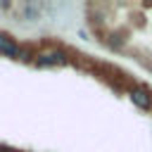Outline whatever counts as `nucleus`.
Masks as SVG:
<instances>
[{"label": "nucleus", "instance_id": "nucleus-1", "mask_svg": "<svg viewBox=\"0 0 152 152\" xmlns=\"http://www.w3.org/2000/svg\"><path fill=\"white\" fill-rule=\"evenodd\" d=\"M71 64V57L64 48H48V50H38L33 66L38 69H50V66H66Z\"/></svg>", "mask_w": 152, "mask_h": 152}, {"label": "nucleus", "instance_id": "nucleus-2", "mask_svg": "<svg viewBox=\"0 0 152 152\" xmlns=\"http://www.w3.org/2000/svg\"><path fill=\"white\" fill-rule=\"evenodd\" d=\"M126 95H128V100L133 102V107H138V109H142V112H152V90H150L147 86L135 83V86H131V88L126 90Z\"/></svg>", "mask_w": 152, "mask_h": 152}, {"label": "nucleus", "instance_id": "nucleus-3", "mask_svg": "<svg viewBox=\"0 0 152 152\" xmlns=\"http://www.w3.org/2000/svg\"><path fill=\"white\" fill-rule=\"evenodd\" d=\"M17 17L21 21H38L43 17V5L40 2H21V5H17Z\"/></svg>", "mask_w": 152, "mask_h": 152}, {"label": "nucleus", "instance_id": "nucleus-4", "mask_svg": "<svg viewBox=\"0 0 152 152\" xmlns=\"http://www.w3.org/2000/svg\"><path fill=\"white\" fill-rule=\"evenodd\" d=\"M102 43L112 50V52H121L126 48V33L124 31H107L102 36Z\"/></svg>", "mask_w": 152, "mask_h": 152}, {"label": "nucleus", "instance_id": "nucleus-5", "mask_svg": "<svg viewBox=\"0 0 152 152\" xmlns=\"http://www.w3.org/2000/svg\"><path fill=\"white\" fill-rule=\"evenodd\" d=\"M0 55L12 57V59H17V55H19V43L5 31H0Z\"/></svg>", "mask_w": 152, "mask_h": 152}, {"label": "nucleus", "instance_id": "nucleus-6", "mask_svg": "<svg viewBox=\"0 0 152 152\" xmlns=\"http://www.w3.org/2000/svg\"><path fill=\"white\" fill-rule=\"evenodd\" d=\"M36 52H38V50H36L33 45H19V55H17V59L24 62V64H33Z\"/></svg>", "mask_w": 152, "mask_h": 152}, {"label": "nucleus", "instance_id": "nucleus-7", "mask_svg": "<svg viewBox=\"0 0 152 152\" xmlns=\"http://www.w3.org/2000/svg\"><path fill=\"white\" fill-rule=\"evenodd\" d=\"M12 7H14V5H12L10 0H2V2H0V10H5V12H7V10H12Z\"/></svg>", "mask_w": 152, "mask_h": 152}]
</instances>
